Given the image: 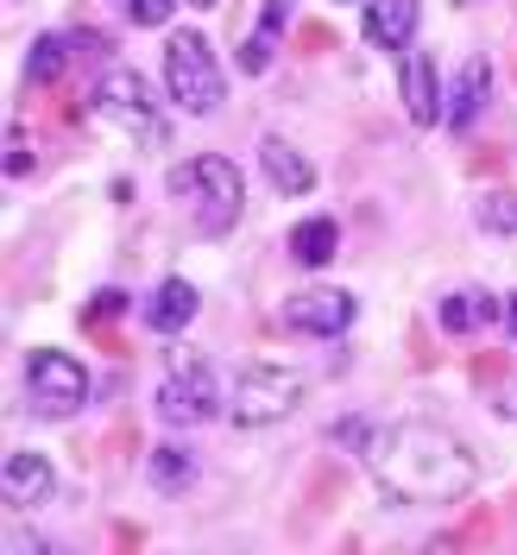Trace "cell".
<instances>
[{"label":"cell","instance_id":"obj_1","mask_svg":"<svg viewBox=\"0 0 517 555\" xmlns=\"http://www.w3.org/2000/svg\"><path fill=\"white\" fill-rule=\"evenodd\" d=\"M366 467L385 486V499H398V505H461L474 492V480H480L467 442H454L436 423L373 429L366 436Z\"/></svg>","mask_w":517,"mask_h":555},{"label":"cell","instance_id":"obj_2","mask_svg":"<svg viewBox=\"0 0 517 555\" xmlns=\"http://www.w3.org/2000/svg\"><path fill=\"white\" fill-rule=\"evenodd\" d=\"M171 196L183 203V215L196 221V234H228L241 221L246 183L228 158H183L171 171Z\"/></svg>","mask_w":517,"mask_h":555},{"label":"cell","instance_id":"obj_3","mask_svg":"<svg viewBox=\"0 0 517 555\" xmlns=\"http://www.w3.org/2000/svg\"><path fill=\"white\" fill-rule=\"evenodd\" d=\"M165 82H171V102L183 114H215L221 95H228V82H221V64H215V51H208L203 33H177L165 44Z\"/></svg>","mask_w":517,"mask_h":555},{"label":"cell","instance_id":"obj_4","mask_svg":"<svg viewBox=\"0 0 517 555\" xmlns=\"http://www.w3.org/2000/svg\"><path fill=\"white\" fill-rule=\"evenodd\" d=\"M89 107L114 120L120 133H133L139 145H165V114L152 102V89H145V76L139 69H107L102 82L89 89Z\"/></svg>","mask_w":517,"mask_h":555},{"label":"cell","instance_id":"obj_5","mask_svg":"<svg viewBox=\"0 0 517 555\" xmlns=\"http://www.w3.org/2000/svg\"><path fill=\"white\" fill-rule=\"evenodd\" d=\"M215 411H221V398H215V373H208L190 347H171V360H165V385H158V416L183 429V423H208Z\"/></svg>","mask_w":517,"mask_h":555},{"label":"cell","instance_id":"obj_6","mask_svg":"<svg viewBox=\"0 0 517 555\" xmlns=\"http://www.w3.org/2000/svg\"><path fill=\"white\" fill-rule=\"evenodd\" d=\"M297 404H303V379L290 366H246L241 379H234V423L241 429L284 423Z\"/></svg>","mask_w":517,"mask_h":555},{"label":"cell","instance_id":"obj_7","mask_svg":"<svg viewBox=\"0 0 517 555\" xmlns=\"http://www.w3.org/2000/svg\"><path fill=\"white\" fill-rule=\"evenodd\" d=\"M26 391H33V404L44 416H69L89 404V373L69 353H57V347H38L26 360Z\"/></svg>","mask_w":517,"mask_h":555},{"label":"cell","instance_id":"obj_8","mask_svg":"<svg viewBox=\"0 0 517 555\" xmlns=\"http://www.w3.org/2000/svg\"><path fill=\"white\" fill-rule=\"evenodd\" d=\"M284 322H290L297 335L335 341V335L353 328V297H347V291H297V297L284 304Z\"/></svg>","mask_w":517,"mask_h":555},{"label":"cell","instance_id":"obj_9","mask_svg":"<svg viewBox=\"0 0 517 555\" xmlns=\"http://www.w3.org/2000/svg\"><path fill=\"white\" fill-rule=\"evenodd\" d=\"M51 486H57V474H51V461H44V454H33V449L7 454V467H0V492H7V505L33 512V505L51 499Z\"/></svg>","mask_w":517,"mask_h":555},{"label":"cell","instance_id":"obj_10","mask_svg":"<svg viewBox=\"0 0 517 555\" xmlns=\"http://www.w3.org/2000/svg\"><path fill=\"white\" fill-rule=\"evenodd\" d=\"M404 114L416 127H436L442 120V89H436V57L429 51H411L404 57Z\"/></svg>","mask_w":517,"mask_h":555},{"label":"cell","instance_id":"obj_11","mask_svg":"<svg viewBox=\"0 0 517 555\" xmlns=\"http://www.w3.org/2000/svg\"><path fill=\"white\" fill-rule=\"evenodd\" d=\"M259 165H266V177H272L284 196H303V190H315V165L290 145V139H259Z\"/></svg>","mask_w":517,"mask_h":555},{"label":"cell","instance_id":"obj_12","mask_svg":"<svg viewBox=\"0 0 517 555\" xmlns=\"http://www.w3.org/2000/svg\"><path fill=\"white\" fill-rule=\"evenodd\" d=\"M196 284H183V278H165L158 291H152V304H145V322L158 328V335H177V328H190L196 322Z\"/></svg>","mask_w":517,"mask_h":555},{"label":"cell","instance_id":"obj_13","mask_svg":"<svg viewBox=\"0 0 517 555\" xmlns=\"http://www.w3.org/2000/svg\"><path fill=\"white\" fill-rule=\"evenodd\" d=\"M486 95H492V64H486V57H467V69H461V82H454V95H449V127L454 133H467V127L486 114Z\"/></svg>","mask_w":517,"mask_h":555},{"label":"cell","instance_id":"obj_14","mask_svg":"<svg viewBox=\"0 0 517 555\" xmlns=\"http://www.w3.org/2000/svg\"><path fill=\"white\" fill-rule=\"evenodd\" d=\"M416 33V0H366V38L385 51H404Z\"/></svg>","mask_w":517,"mask_h":555},{"label":"cell","instance_id":"obj_15","mask_svg":"<svg viewBox=\"0 0 517 555\" xmlns=\"http://www.w3.org/2000/svg\"><path fill=\"white\" fill-rule=\"evenodd\" d=\"M284 20H290V0H266L259 33L241 44V69H246V76H259V69L272 64V44H277V33H284Z\"/></svg>","mask_w":517,"mask_h":555},{"label":"cell","instance_id":"obj_16","mask_svg":"<svg viewBox=\"0 0 517 555\" xmlns=\"http://www.w3.org/2000/svg\"><path fill=\"white\" fill-rule=\"evenodd\" d=\"M335 246H341V228H335L328 215H315V221H297V234H290V259H303V266H328Z\"/></svg>","mask_w":517,"mask_h":555},{"label":"cell","instance_id":"obj_17","mask_svg":"<svg viewBox=\"0 0 517 555\" xmlns=\"http://www.w3.org/2000/svg\"><path fill=\"white\" fill-rule=\"evenodd\" d=\"M480 322H499V304H492L486 291H454V297H442V328H449V335H467V328H480Z\"/></svg>","mask_w":517,"mask_h":555},{"label":"cell","instance_id":"obj_18","mask_svg":"<svg viewBox=\"0 0 517 555\" xmlns=\"http://www.w3.org/2000/svg\"><path fill=\"white\" fill-rule=\"evenodd\" d=\"M190 480H196V454H183V449H152V486H158V492H183Z\"/></svg>","mask_w":517,"mask_h":555},{"label":"cell","instance_id":"obj_19","mask_svg":"<svg viewBox=\"0 0 517 555\" xmlns=\"http://www.w3.org/2000/svg\"><path fill=\"white\" fill-rule=\"evenodd\" d=\"M64 57H69V44L44 33L33 44V57H26V82H51V76H64Z\"/></svg>","mask_w":517,"mask_h":555},{"label":"cell","instance_id":"obj_20","mask_svg":"<svg viewBox=\"0 0 517 555\" xmlns=\"http://www.w3.org/2000/svg\"><path fill=\"white\" fill-rule=\"evenodd\" d=\"M480 228H486V234H512V228H517V203L505 196V190L480 196Z\"/></svg>","mask_w":517,"mask_h":555},{"label":"cell","instance_id":"obj_21","mask_svg":"<svg viewBox=\"0 0 517 555\" xmlns=\"http://www.w3.org/2000/svg\"><path fill=\"white\" fill-rule=\"evenodd\" d=\"M120 7V20H133V26H165L177 13V0H114Z\"/></svg>","mask_w":517,"mask_h":555},{"label":"cell","instance_id":"obj_22","mask_svg":"<svg viewBox=\"0 0 517 555\" xmlns=\"http://www.w3.org/2000/svg\"><path fill=\"white\" fill-rule=\"evenodd\" d=\"M26 171H33V133L13 127V133H7V177H26Z\"/></svg>","mask_w":517,"mask_h":555},{"label":"cell","instance_id":"obj_23","mask_svg":"<svg viewBox=\"0 0 517 555\" xmlns=\"http://www.w3.org/2000/svg\"><path fill=\"white\" fill-rule=\"evenodd\" d=\"M120 304H127L120 291H102V297H95V310H89V328H95V322H114V315H120Z\"/></svg>","mask_w":517,"mask_h":555},{"label":"cell","instance_id":"obj_24","mask_svg":"<svg viewBox=\"0 0 517 555\" xmlns=\"http://www.w3.org/2000/svg\"><path fill=\"white\" fill-rule=\"evenodd\" d=\"M512 335H517V297H512Z\"/></svg>","mask_w":517,"mask_h":555}]
</instances>
